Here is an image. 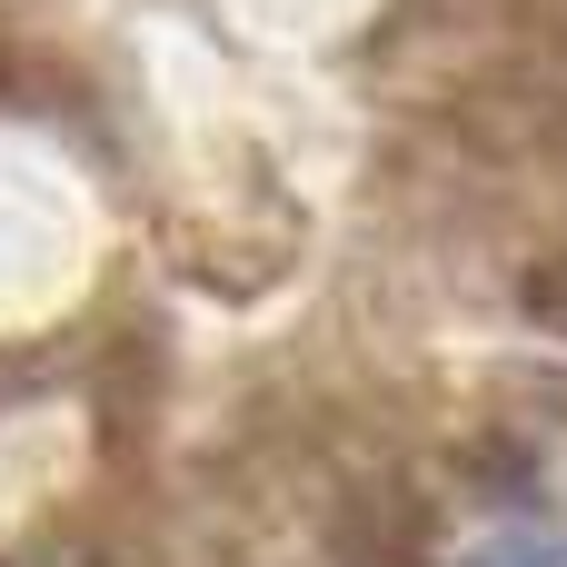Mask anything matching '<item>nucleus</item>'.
I'll use <instances>...</instances> for the list:
<instances>
[{"instance_id": "1", "label": "nucleus", "mask_w": 567, "mask_h": 567, "mask_svg": "<svg viewBox=\"0 0 567 567\" xmlns=\"http://www.w3.org/2000/svg\"><path fill=\"white\" fill-rule=\"evenodd\" d=\"M458 468H468V488H478L488 518H538L548 508V439L538 429H478L458 449Z\"/></svg>"}, {"instance_id": "2", "label": "nucleus", "mask_w": 567, "mask_h": 567, "mask_svg": "<svg viewBox=\"0 0 567 567\" xmlns=\"http://www.w3.org/2000/svg\"><path fill=\"white\" fill-rule=\"evenodd\" d=\"M518 319L548 329V339H567V249H548V259L518 269Z\"/></svg>"}, {"instance_id": "3", "label": "nucleus", "mask_w": 567, "mask_h": 567, "mask_svg": "<svg viewBox=\"0 0 567 567\" xmlns=\"http://www.w3.org/2000/svg\"><path fill=\"white\" fill-rule=\"evenodd\" d=\"M458 567H567V548L548 538V528H538V518H508L488 548H468Z\"/></svg>"}, {"instance_id": "4", "label": "nucleus", "mask_w": 567, "mask_h": 567, "mask_svg": "<svg viewBox=\"0 0 567 567\" xmlns=\"http://www.w3.org/2000/svg\"><path fill=\"white\" fill-rule=\"evenodd\" d=\"M10 567H80L70 548H30V558H10Z\"/></svg>"}]
</instances>
